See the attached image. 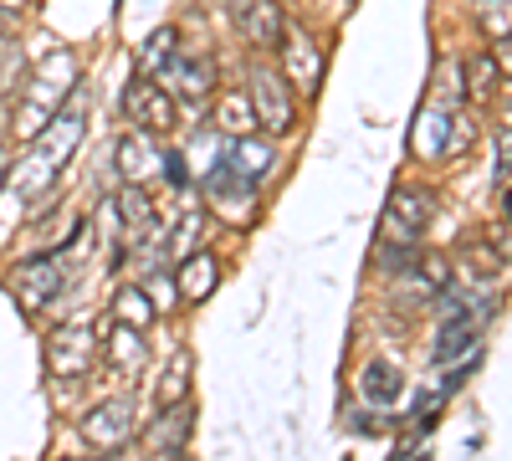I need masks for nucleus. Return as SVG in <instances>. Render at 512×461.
<instances>
[{"label": "nucleus", "mask_w": 512, "mask_h": 461, "mask_svg": "<svg viewBox=\"0 0 512 461\" xmlns=\"http://www.w3.org/2000/svg\"><path fill=\"white\" fill-rule=\"evenodd\" d=\"M123 118L134 123V129L159 139V134H175L180 108H175V93H169L154 72H134V77H128V88H123Z\"/></svg>", "instance_id": "nucleus-6"}, {"label": "nucleus", "mask_w": 512, "mask_h": 461, "mask_svg": "<svg viewBox=\"0 0 512 461\" xmlns=\"http://www.w3.org/2000/svg\"><path fill=\"white\" fill-rule=\"evenodd\" d=\"M159 72H164V77H159L164 88L175 93V98H185V103H200V108H205L210 98H216V62L200 57V52H175Z\"/></svg>", "instance_id": "nucleus-10"}, {"label": "nucleus", "mask_w": 512, "mask_h": 461, "mask_svg": "<svg viewBox=\"0 0 512 461\" xmlns=\"http://www.w3.org/2000/svg\"><path fill=\"white\" fill-rule=\"evenodd\" d=\"M436 221V195L425 185H395L390 190V205H384V241H405V246H420L425 226Z\"/></svg>", "instance_id": "nucleus-7"}, {"label": "nucleus", "mask_w": 512, "mask_h": 461, "mask_svg": "<svg viewBox=\"0 0 512 461\" xmlns=\"http://www.w3.org/2000/svg\"><path fill=\"white\" fill-rule=\"evenodd\" d=\"M190 374H195V354L180 344L175 354H169V369L159 374L154 400H159V405H180V400H190Z\"/></svg>", "instance_id": "nucleus-20"}, {"label": "nucleus", "mask_w": 512, "mask_h": 461, "mask_svg": "<svg viewBox=\"0 0 512 461\" xmlns=\"http://www.w3.org/2000/svg\"><path fill=\"white\" fill-rule=\"evenodd\" d=\"M6 170H11V149L0 144V185H6Z\"/></svg>", "instance_id": "nucleus-31"}, {"label": "nucleus", "mask_w": 512, "mask_h": 461, "mask_svg": "<svg viewBox=\"0 0 512 461\" xmlns=\"http://www.w3.org/2000/svg\"><path fill=\"white\" fill-rule=\"evenodd\" d=\"M113 159H118V180H123V185H154V180H159L164 144H159L154 134H144V129H128V134L118 139Z\"/></svg>", "instance_id": "nucleus-11"}, {"label": "nucleus", "mask_w": 512, "mask_h": 461, "mask_svg": "<svg viewBox=\"0 0 512 461\" xmlns=\"http://www.w3.org/2000/svg\"><path fill=\"white\" fill-rule=\"evenodd\" d=\"M21 72H26L21 41L16 36H0V93H16L21 88Z\"/></svg>", "instance_id": "nucleus-26"}, {"label": "nucleus", "mask_w": 512, "mask_h": 461, "mask_svg": "<svg viewBox=\"0 0 512 461\" xmlns=\"http://www.w3.org/2000/svg\"><path fill=\"white\" fill-rule=\"evenodd\" d=\"M103 461H113V456H103Z\"/></svg>", "instance_id": "nucleus-34"}, {"label": "nucleus", "mask_w": 512, "mask_h": 461, "mask_svg": "<svg viewBox=\"0 0 512 461\" xmlns=\"http://www.w3.org/2000/svg\"><path fill=\"white\" fill-rule=\"evenodd\" d=\"M159 318V308L149 303V292L139 282H123L113 287V323H128V328H149Z\"/></svg>", "instance_id": "nucleus-22"}, {"label": "nucleus", "mask_w": 512, "mask_h": 461, "mask_svg": "<svg viewBox=\"0 0 512 461\" xmlns=\"http://www.w3.org/2000/svg\"><path fill=\"white\" fill-rule=\"evenodd\" d=\"M477 339H482V323H472V318H446V328L436 333L431 359H436L441 369L456 364V359H477Z\"/></svg>", "instance_id": "nucleus-19"}, {"label": "nucleus", "mask_w": 512, "mask_h": 461, "mask_svg": "<svg viewBox=\"0 0 512 461\" xmlns=\"http://www.w3.org/2000/svg\"><path fill=\"white\" fill-rule=\"evenodd\" d=\"M190 436H195V405L180 400V405H159L154 426H144L134 441L144 446L149 461H175V456L190 446Z\"/></svg>", "instance_id": "nucleus-9"}, {"label": "nucleus", "mask_w": 512, "mask_h": 461, "mask_svg": "<svg viewBox=\"0 0 512 461\" xmlns=\"http://www.w3.org/2000/svg\"><path fill=\"white\" fill-rule=\"evenodd\" d=\"M159 180H164V185H175V190L190 185V164H185L180 149H164V159H159Z\"/></svg>", "instance_id": "nucleus-28"}, {"label": "nucleus", "mask_w": 512, "mask_h": 461, "mask_svg": "<svg viewBox=\"0 0 512 461\" xmlns=\"http://www.w3.org/2000/svg\"><path fill=\"white\" fill-rule=\"evenodd\" d=\"M205 205L226 226H251V216H256V180H241L226 159H216L210 175H205Z\"/></svg>", "instance_id": "nucleus-8"}, {"label": "nucleus", "mask_w": 512, "mask_h": 461, "mask_svg": "<svg viewBox=\"0 0 512 461\" xmlns=\"http://www.w3.org/2000/svg\"><path fill=\"white\" fill-rule=\"evenodd\" d=\"M236 26L256 52H277L282 31H287V16H282L277 0H246V6H236Z\"/></svg>", "instance_id": "nucleus-14"}, {"label": "nucleus", "mask_w": 512, "mask_h": 461, "mask_svg": "<svg viewBox=\"0 0 512 461\" xmlns=\"http://www.w3.org/2000/svg\"><path fill=\"white\" fill-rule=\"evenodd\" d=\"M67 282H72V272H67V262H62V251H41V257H26V262H16V267L6 272L11 298H16L26 313L52 308L62 292H67Z\"/></svg>", "instance_id": "nucleus-5"}, {"label": "nucleus", "mask_w": 512, "mask_h": 461, "mask_svg": "<svg viewBox=\"0 0 512 461\" xmlns=\"http://www.w3.org/2000/svg\"><path fill=\"white\" fill-rule=\"evenodd\" d=\"M180 52V31L175 26H159V31H149V41H144V72H159L169 57Z\"/></svg>", "instance_id": "nucleus-25"}, {"label": "nucleus", "mask_w": 512, "mask_h": 461, "mask_svg": "<svg viewBox=\"0 0 512 461\" xmlns=\"http://www.w3.org/2000/svg\"><path fill=\"white\" fill-rule=\"evenodd\" d=\"M175 461H190V456H185V451H180V456H175Z\"/></svg>", "instance_id": "nucleus-33"}, {"label": "nucleus", "mask_w": 512, "mask_h": 461, "mask_svg": "<svg viewBox=\"0 0 512 461\" xmlns=\"http://www.w3.org/2000/svg\"><path fill=\"white\" fill-rule=\"evenodd\" d=\"M210 123H216V134H226V139H236V134H251V103H246V93H221L216 98V113H210Z\"/></svg>", "instance_id": "nucleus-23"}, {"label": "nucleus", "mask_w": 512, "mask_h": 461, "mask_svg": "<svg viewBox=\"0 0 512 461\" xmlns=\"http://www.w3.org/2000/svg\"><path fill=\"white\" fill-rule=\"evenodd\" d=\"M77 62H72V52L62 47V52H52V72H36L26 88H21V98H16V108H21V134L31 139L41 123H47L67 98H72V88H77Z\"/></svg>", "instance_id": "nucleus-2"}, {"label": "nucleus", "mask_w": 512, "mask_h": 461, "mask_svg": "<svg viewBox=\"0 0 512 461\" xmlns=\"http://www.w3.org/2000/svg\"><path fill=\"white\" fill-rule=\"evenodd\" d=\"M461 262L472 267L477 282L502 277V272H507V246H502V241H497V246H482V241H477V246H466V251H461Z\"/></svg>", "instance_id": "nucleus-24"}, {"label": "nucleus", "mask_w": 512, "mask_h": 461, "mask_svg": "<svg viewBox=\"0 0 512 461\" xmlns=\"http://www.w3.org/2000/svg\"><path fill=\"white\" fill-rule=\"evenodd\" d=\"M400 395H405V374H400V364H390V359H369V364L359 369V400H364L369 410H390V405H400Z\"/></svg>", "instance_id": "nucleus-15"}, {"label": "nucleus", "mask_w": 512, "mask_h": 461, "mask_svg": "<svg viewBox=\"0 0 512 461\" xmlns=\"http://www.w3.org/2000/svg\"><path fill=\"white\" fill-rule=\"evenodd\" d=\"M108 364L123 374V380H134V374H144L149 364V344H144V328H128V323H113L108 344H103Z\"/></svg>", "instance_id": "nucleus-17"}, {"label": "nucleus", "mask_w": 512, "mask_h": 461, "mask_svg": "<svg viewBox=\"0 0 512 461\" xmlns=\"http://www.w3.org/2000/svg\"><path fill=\"white\" fill-rule=\"evenodd\" d=\"M246 103H251V118L262 123L267 139H282L297 123L292 77L282 67H272V62H251V72H246Z\"/></svg>", "instance_id": "nucleus-1"}, {"label": "nucleus", "mask_w": 512, "mask_h": 461, "mask_svg": "<svg viewBox=\"0 0 512 461\" xmlns=\"http://www.w3.org/2000/svg\"><path fill=\"white\" fill-rule=\"evenodd\" d=\"M221 287V257L216 251H185L180 267H175V298L180 303H205L210 292Z\"/></svg>", "instance_id": "nucleus-13"}, {"label": "nucleus", "mask_w": 512, "mask_h": 461, "mask_svg": "<svg viewBox=\"0 0 512 461\" xmlns=\"http://www.w3.org/2000/svg\"><path fill=\"white\" fill-rule=\"evenodd\" d=\"M415 251H420V246H405V241H384V236H379V272H390V277H395V272H405V267L415 262Z\"/></svg>", "instance_id": "nucleus-27"}, {"label": "nucleus", "mask_w": 512, "mask_h": 461, "mask_svg": "<svg viewBox=\"0 0 512 461\" xmlns=\"http://www.w3.org/2000/svg\"><path fill=\"white\" fill-rule=\"evenodd\" d=\"M144 292H149L154 308H175V277H159V272H154V277L144 282Z\"/></svg>", "instance_id": "nucleus-30"}, {"label": "nucleus", "mask_w": 512, "mask_h": 461, "mask_svg": "<svg viewBox=\"0 0 512 461\" xmlns=\"http://www.w3.org/2000/svg\"><path fill=\"white\" fill-rule=\"evenodd\" d=\"M0 36H11V16L6 11H0Z\"/></svg>", "instance_id": "nucleus-32"}, {"label": "nucleus", "mask_w": 512, "mask_h": 461, "mask_svg": "<svg viewBox=\"0 0 512 461\" xmlns=\"http://www.w3.org/2000/svg\"><path fill=\"white\" fill-rule=\"evenodd\" d=\"M226 164L241 175V180H256L262 185L272 175V164H277V139H251V134H236L226 144Z\"/></svg>", "instance_id": "nucleus-16"}, {"label": "nucleus", "mask_w": 512, "mask_h": 461, "mask_svg": "<svg viewBox=\"0 0 512 461\" xmlns=\"http://www.w3.org/2000/svg\"><path fill=\"white\" fill-rule=\"evenodd\" d=\"M446 134H451V108H425L415 123V154L420 159H446Z\"/></svg>", "instance_id": "nucleus-21"}, {"label": "nucleus", "mask_w": 512, "mask_h": 461, "mask_svg": "<svg viewBox=\"0 0 512 461\" xmlns=\"http://www.w3.org/2000/svg\"><path fill=\"white\" fill-rule=\"evenodd\" d=\"M477 21H482L497 41H507V0H482V6H477Z\"/></svg>", "instance_id": "nucleus-29"}, {"label": "nucleus", "mask_w": 512, "mask_h": 461, "mask_svg": "<svg viewBox=\"0 0 512 461\" xmlns=\"http://www.w3.org/2000/svg\"><path fill=\"white\" fill-rule=\"evenodd\" d=\"M277 52H282V72L303 82V93H318V82H323V52H318V41L297 26V21H287Z\"/></svg>", "instance_id": "nucleus-12"}, {"label": "nucleus", "mask_w": 512, "mask_h": 461, "mask_svg": "<svg viewBox=\"0 0 512 461\" xmlns=\"http://www.w3.org/2000/svg\"><path fill=\"white\" fill-rule=\"evenodd\" d=\"M98 359H103V339H98V328L88 318L52 328L47 344H41V364H47L52 380H82Z\"/></svg>", "instance_id": "nucleus-3"}, {"label": "nucleus", "mask_w": 512, "mask_h": 461, "mask_svg": "<svg viewBox=\"0 0 512 461\" xmlns=\"http://www.w3.org/2000/svg\"><path fill=\"white\" fill-rule=\"evenodd\" d=\"M502 57H507V41H497V57L492 52H477L466 57V103H492L502 93Z\"/></svg>", "instance_id": "nucleus-18"}, {"label": "nucleus", "mask_w": 512, "mask_h": 461, "mask_svg": "<svg viewBox=\"0 0 512 461\" xmlns=\"http://www.w3.org/2000/svg\"><path fill=\"white\" fill-rule=\"evenodd\" d=\"M134 436H139V415H134V400L128 395H108V400H98L77 415V441L93 446L98 456L123 451Z\"/></svg>", "instance_id": "nucleus-4"}]
</instances>
